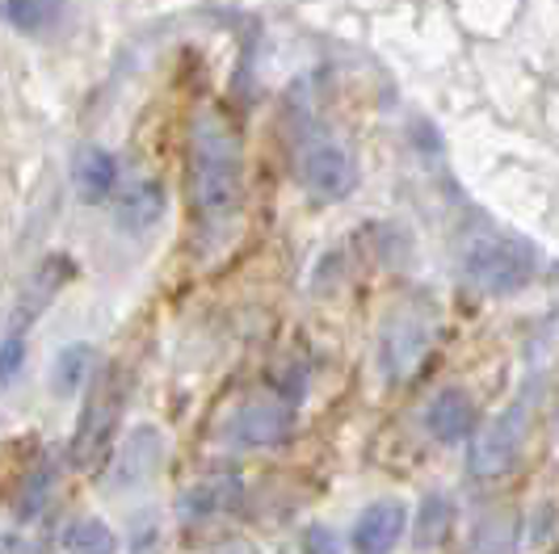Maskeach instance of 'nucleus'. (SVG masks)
<instances>
[{
  "label": "nucleus",
  "instance_id": "obj_1",
  "mask_svg": "<svg viewBox=\"0 0 559 554\" xmlns=\"http://www.w3.org/2000/svg\"><path fill=\"white\" fill-rule=\"evenodd\" d=\"M194 206L211 227L236 219L245 197V168H240V143L227 131L224 118L202 113L194 122Z\"/></svg>",
  "mask_w": 559,
  "mask_h": 554
},
{
  "label": "nucleus",
  "instance_id": "obj_2",
  "mask_svg": "<svg viewBox=\"0 0 559 554\" xmlns=\"http://www.w3.org/2000/svg\"><path fill=\"white\" fill-rule=\"evenodd\" d=\"M463 269H467L479 294L509 299V294L526 290L538 277V252L531 244H522V240H509V236H484L467 249Z\"/></svg>",
  "mask_w": 559,
  "mask_h": 554
},
{
  "label": "nucleus",
  "instance_id": "obj_3",
  "mask_svg": "<svg viewBox=\"0 0 559 554\" xmlns=\"http://www.w3.org/2000/svg\"><path fill=\"white\" fill-rule=\"evenodd\" d=\"M526 429H531V412L526 404H513L501 416H492L472 442V474L479 479H497V474L513 471V462L522 458L526 445Z\"/></svg>",
  "mask_w": 559,
  "mask_h": 554
},
{
  "label": "nucleus",
  "instance_id": "obj_4",
  "mask_svg": "<svg viewBox=\"0 0 559 554\" xmlns=\"http://www.w3.org/2000/svg\"><path fill=\"white\" fill-rule=\"evenodd\" d=\"M299 181L316 202H341L354 194L358 168L349 160V152H341L336 143H316L299 160Z\"/></svg>",
  "mask_w": 559,
  "mask_h": 554
},
{
  "label": "nucleus",
  "instance_id": "obj_5",
  "mask_svg": "<svg viewBox=\"0 0 559 554\" xmlns=\"http://www.w3.org/2000/svg\"><path fill=\"white\" fill-rule=\"evenodd\" d=\"M404 529H408V508L400 499H379V504L366 508L358 517V526H354V551L392 554L400 546V538H404Z\"/></svg>",
  "mask_w": 559,
  "mask_h": 554
},
{
  "label": "nucleus",
  "instance_id": "obj_6",
  "mask_svg": "<svg viewBox=\"0 0 559 554\" xmlns=\"http://www.w3.org/2000/svg\"><path fill=\"white\" fill-rule=\"evenodd\" d=\"M160 458H165L160 433H156L152 424H143V429H135V433L127 437V445H122V458H118L114 483H118V487H140V483H147V479L156 474Z\"/></svg>",
  "mask_w": 559,
  "mask_h": 554
},
{
  "label": "nucleus",
  "instance_id": "obj_7",
  "mask_svg": "<svg viewBox=\"0 0 559 554\" xmlns=\"http://www.w3.org/2000/svg\"><path fill=\"white\" fill-rule=\"evenodd\" d=\"M68 277H72V261H68V256H47V261L38 265L34 281H29L26 299H22V306H17V315H13L9 333L26 336V324H34V320H38V311H43V306L51 303L59 290L68 286Z\"/></svg>",
  "mask_w": 559,
  "mask_h": 554
},
{
  "label": "nucleus",
  "instance_id": "obj_8",
  "mask_svg": "<svg viewBox=\"0 0 559 554\" xmlns=\"http://www.w3.org/2000/svg\"><path fill=\"white\" fill-rule=\"evenodd\" d=\"M425 349H429V333H425V324H417V320H400V324H392V328L383 333V345H379L383 374H388V378H404V374H413V365L425 358Z\"/></svg>",
  "mask_w": 559,
  "mask_h": 554
},
{
  "label": "nucleus",
  "instance_id": "obj_9",
  "mask_svg": "<svg viewBox=\"0 0 559 554\" xmlns=\"http://www.w3.org/2000/svg\"><path fill=\"white\" fill-rule=\"evenodd\" d=\"M472 395L459 387H447L433 395V404L425 408V429L438 437V442H463L472 433Z\"/></svg>",
  "mask_w": 559,
  "mask_h": 554
},
{
  "label": "nucleus",
  "instance_id": "obj_10",
  "mask_svg": "<svg viewBox=\"0 0 559 554\" xmlns=\"http://www.w3.org/2000/svg\"><path fill=\"white\" fill-rule=\"evenodd\" d=\"M290 424H295V416L286 404L278 399H252L249 408L240 412V442L245 445H278L290 437Z\"/></svg>",
  "mask_w": 559,
  "mask_h": 554
},
{
  "label": "nucleus",
  "instance_id": "obj_11",
  "mask_svg": "<svg viewBox=\"0 0 559 554\" xmlns=\"http://www.w3.org/2000/svg\"><path fill=\"white\" fill-rule=\"evenodd\" d=\"M165 215V190L156 185V181H140V185H131L127 194L118 197V206H114V222L122 227V231H131V236H140L147 227H156Z\"/></svg>",
  "mask_w": 559,
  "mask_h": 554
},
{
  "label": "nucleus",
  "instance_id": "obj_12",
  "mask_svg": "<svg viewBox=\"0 0 559 554\" xmlns=\"http://www.w3.org/2000/svg\"><path fill=\"white\" fill-rule=\"evenodd\" d=\"M72 181L84 202H106L118 185V165L106 147H81L76 165H72Z\"/></svg>",
  "mask_w": 559,
  "mask_h": 554
},
{
  "label": "nucleus",
  "instance_id": "obj_13",
  "mask_svg": "<svg viewBox=\"0 0 559 554\" xmlns=\"http://www.w3.org/2000/svg\"><path fill=\"white\" fill-rule=\"evenodd\" d=\"M513 551H518V517L513 513H488L472 529L463 554H513Z\"/></svg>",
  "mask_w": 559,
  "mask_h": 554
},
{
  "label": "nucleus",
  "instance_id": "obj_14",
  "mask_svg": "<svg viewBox=\"0 0 559 554\" xmlns=\"http://www.w3.org/2000/svg\"><path fill=\"white\" fill-rule=\"evenodd\" d=\"M93 374V349L88 345H63L51 365V395L68 399L84 387V378Z\"/></svg>",
  "mask_w": 559,
  "mask_h": 554
},
{
  "label": "nucleus",
  "instance_id": "obj_15",
  "mask_svg": "<svg viewBox=\"0 0 559 554\" xmlns=\"http://www.w3.org/2000/svg\"><path fill=\"white\" fill-rule=\"evenodd\" d=\"M240 496V483L236 479H206L198 483L194 492H186L181 499V513L194 521V517H215V513H227Z\"/></svg>",
  "mask_w": 559,
  "mask_h": 554
},
{
  "label": "nucleus",
  "instance_id": "obj_16",
  "mask_svg": "<svg viewBox=\"0 0 559 554\" xmlns=\"http://www.w3.org/2000/svg\"><path fill=\"white\" fill-rule=\"evenodd\" d=\"M59 9H63V0H4L0 17L13 29H22V34H38V29H47L56 22Z\"/></svg>",
  "mask_w": 559,
  "mask_h": 554
},
{
  "label": "nucleus",
  "instance_id": "obj_17",
  "mask_svg": "<svg viewBox=\"0 0 559 554\" xmlns=\"http://www.w3.org/2000/svg\"><path fill=\"white\" fill-rule=\"evenodd\" d=\"M68 554H118V533L97 517H84L63 538Z\"/></svg>",
  "mask_w": 559,
  "mask_h": 554
},
{
  "label": "nucleus",
  "instance_id": "obj_18",
  "mask_svg": "<svg viewBox=\"0 0 559 554\" xmlns=\"http://www.w3.org/2000/svg\"><path fill=\"white\" fill-rule=\"evenodd\" d=\"M450 526V504L447 496H425L420 504V521H417V542L420 546H438L447 538Z\"/></svg>",
  "mask_w": 559,
  "mask_h": 554
},
{
  "label": "nucleus",
  "instance_id": "obj_19",
  "mask_svg": "<svg viewBox=\"0 0 559 554\" xmlns=\"http://www.w3.org/2000/svg\"><path fill=\"white\" fill-rule=\"evenodd\" d=\"M22 365H26V336L4 333L0 336V387L13 383L22 374Z\"/></svg>",
  "mask_w": 559,
  "mask_h": 554
},
{
  "label": "nucleus",
  "instance_id": "obj_20",
  "mask_svg": "<svg viewBox=\"0 0 559 554\" xmlns=\"http://www.w3.org/2000/svg\"><path fill=\"white\" fill-rule=\"evenodd\" d=\"M304 551H308V554H341V546H336L333 529L311 526L308 533H304Z\"/></svg>",
  "mask_w": 559,
  "mask_h": 554
}]
</instances>
